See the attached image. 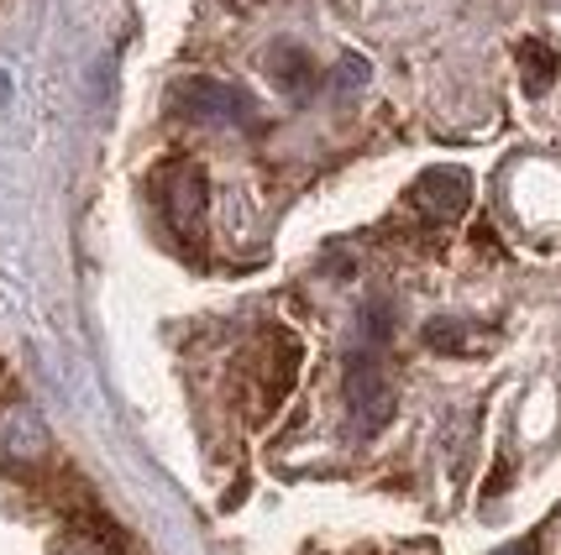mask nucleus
Listing matches in <instances>:
<instances>
[{"label": "nucleus", "instance_id": "1", "mask_svg": "<svg viewBox=\"0 0 561 555\" xmlns=\"http://www.w3.org/2000/svg\"><path fill=\"white\" fill-rule=\"evenodd\" d=\"M169 111L179 122H210V126H247L257 116V105L247 90L210 79V73H184L169 84Z\"/></svg>", "mask_w": 561, "mask_h": 555}, {"label": "nucleus", "instance_id": "2", "mask_svg": "<svg viewBox=\"0 0 561 555\" xmlns=\"http://www.w3.org/2000/svg\"><path fill=\"white\" fill-rule=\"evenodd\" d=\"M294 372H299V340L289 331H268V336L252 346V357H247V393L257 404V419L289 398Z\"/></svg>", "mask_w": 561, "mask_h": 555}, {"label": "nucleus", "instance_id": "3", "mask_svg": "<svg viewBox=\"0 0 561 555\" xmlns=\"http://www.w3.org/2000/svg\"><path fill=\"white\" fill-rule=\"evenodd\" d=\"M342 388H346V409H352V419H357L363 435L389 425L393 388H389V378H383L378 351H352V357H346V372H342Z\"/></svg>", "mask_w": 561, "mask_h": 555}, {"label": "nucleus", "instance_id": "4", "mask_svg": "<svg viewBox=\"0 0 561 555\" xmlns=\"http://www.w3.org/2000/svg\"><path fill=\"white\" fill-rule=\"evenodd\" d=\"M410 205H415L425 220L467 216V205H472V173L457 169V163H436V169H425L415 184H410Z\"/></svg>", "mask_w": 561, "mask_h": 555}, {"label": "nucleus", "instance_id": "5", "mask_svg": "<svg viewBox=\"0 0 561 555\" xmlns=\"http://www.w3.org/2000/svg\"><path fill=\"white\" fill-rule=\"evenodd\" d=\"M205 205H210V189H205V173L195 163H173L163 173V210H169L173 231H184V236H195L199 216H205Z\"/></svg>", "mask_w": 561, "mask_h": 555}, {"label": "nucleus", "instance_id": "6", "mask_svg": "<svg viewBox=\"0 0 561 555\" xmlns=\"http://www.w3.org/2000/svg\"><path fill=\"white\" fill-rule=\"evenodd\" d=\"M268 73H273V84L284 90V95H310L316 90V63H310V53L305 48H294V43H278V48H268Z\"/></svg>", "mask_w": 561, "mask_h": 555}, {"label": "nucleus", "instance_id": "7", "mask_svg": "<svg viewBox=\"0 0 561 555\" xmlns=\"http://www.w3.org/2000/svg\"><path fill=\"white\" fill-rule=\"evenodd\" d=\"M43 446H48V430L37 425V414L26 404H11L0 414V451L5 456H43Z\"/></svg>", "mask_w": 561, "mask_h": 555}, {"label": "nucleus", "instance_id": "8", "mask_svg": "<svg viewBox=\"0 0 561 555\" xmlns=\"http://www.w3.org/2000/svg\"><path fill=\"white\" fill-rule=\"evenodd\" d=\"M519 79H525V95H546L557 84V53L546 48L540 37L519 43Z\"/></svg>", "mask_w": 561, "mask_h": 555}, {"label": "nucleus", "instance_id": "9", "mask_svg": "<svg viewBox=\"0 0 561 555\" xmlns=\"http://www.w3.org/2000/svg\"><path fill=\"white\" fill-rule=\"evenodd\" d=\"M420 340H425L431 351H446V357H462L472 346H483V336H472V325H462V320H431V325L420 331Z\"/></svg>", "mask_w": 561, "mask_h": 555}, {"label": "nucleus", "instance_id": "10", "mask_svg": "<svg viewBox=\"0 0 561 555\" xmlns=\"http://www.w3.org/2000/svg\"><path fill=\"white\" fill-rule=\"evenodd\" d=\"M367 340H373V346H383V340H389V331H393V310L389 304H367Z\"/></svg>", "mask_w": 561, "mask_h": 555}, {"label": "nucleus", "instance_id": "11", "mask_svg": "<svg viewBox=\"0 0 561 555\" xmlns=\"http://www.w3.org/2000/svg\"><path fill=\"white\" fill-rule=\"evenodd\" d=\"M53 555H111V551H105V545H100L95 534L73 530L69 540H58V545H53Z\"/></svg>", "mask_w": 561, "mask_h": 555}, {"label": "nucleus", "instance_id": "12", "mask_svg": "<svg viewBox=\"0 0 561 555\" xmlns=\"http://www.w3.org/2000/svg\"><path fill=\"white\" fill-rule=\"evenodd\" d=\"M336 84H342L346 95H352V90H363V84H367V58L346 53V58H342V73H336Z\"/></svg>", "mask_w": 561, "mask_h": 555}, {"label": "nucleus", "instance_id": "13", "mask_svg": "<svg viewBox=\"0 0 561 555\" xmlns=\"http://www.w3.org/2000/svg\"><path fill=\"white\" fill-rule=\"evenodd\" d=\"M493 555H536V540H514V545H504V551Z\"/></svg>", "mask_w": 561, "mask_h": 555}, {"label": "nucleus", "instance_id": "14", "mask_svg": "<svg viewBox=\"0 0 561 555\" xmlns=\"http://www.w3.org/2000/svg\"><path fill=\"white\" fill-rule=\"evenodd\" d=\"M5 100H11V84H5V73H0V105H5Z\"/></svg>", "mask_w": 561, "mask_h": 555}]
</instances>
